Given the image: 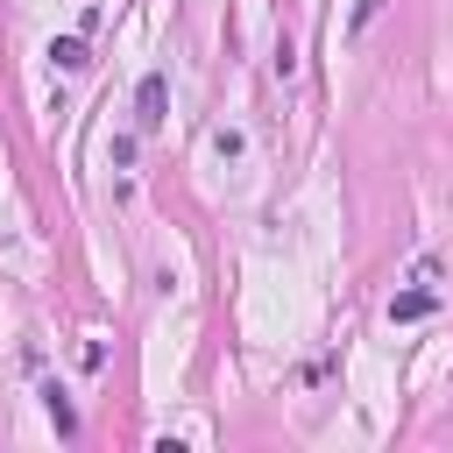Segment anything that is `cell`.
Masks as SVG:
<instances>
[{"mask_svg": "<svg viewBox=\"0 0 453 453\" xmlns=\"http://www.w3.org/2000/svg\"><path fill=\"white\" fill-rule=\"evenodd\" d=\"M50 57L64 64V71H85L92 57H85V35H64V42H50Z\"/></svg>", "mask_w": 453, "mask_h": 453, "instance_id": "cell-3", "label": "cell"}, {"mask_svg": "<svg viewBox=\"0 0 453 453\" xmlns=\"http://www.w3.org/2000/svg\"><path fill=\"white\" fill-rule=\"evenodd\" d=\"M375 14H382V0H354V28H368Z\"/></svg>", "mask_w": 453, "mask_h": 453, "instance_id": "cell-5", "label": "cell"}, {"mask_svg": "<svg viewBox=\"0 0 453 453\" xmlns=\"http://www.w3.org/2000/svg\"><path fill=\"white\" fill-rule=\"evenodd\" d=\"M42 403H50V425H57V432H78V418H71V403H64V389H42Z\"/></svg>", "mask_w": 453, "mask_h": 453, "instance_id": "cell-4", "label": "cell"}, {"mask_svg": "<svg viewBox=\"0 0 453 453\" xmlns=\"http://www.w3.org/2000/svg\"><path fill=\"white\" fill-rule=\"evenodd\" d=\"M432 311H439V297H432V290H403V297H389V319H396V326L432 319Z\"/></svg>", "mask_w": 453, "mask_h": 453, "instance_id": "cell-2", "label": "cell"}, {"mask_svg": "<svg viewBox=\"0 0 453 453\" xmlns=\"http://www.w3.org/2000/svg\"><path fill=\"white\" fill-rule=\"evenodd\" d=\"M163 120H170V78H163V71H149V78L134 85V127H142V134H156Z\"/></svg>", "mask_w": 453, "mask_h": 453, "instance_id": "cell-1", "label": "cell"}]
</instances>
